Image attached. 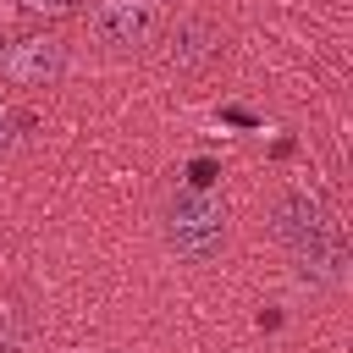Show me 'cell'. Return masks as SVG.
I'll use <instances>...</instances> for the list:
<instances>
[{"label": "cell", "instance_id": "1", "mask_svg": "<svg viewBox=\"0 0 353 353\" xmlns=\"http://www.w3.org/2000/svg\"><path fill=\"white\" fill-rule=\"evenodd\" d=\"M276 232L292 248V259H298L303 276H320V281H336L342 276V232H336L331 210L314 193H281Z\"/></svg>", "mask_w": 353, "mask_h": 353}, {"label": "cell", "instance_id": "2", "mask_svg": "<svg viewBox=\"0 0 353 353\" xmlns=\"http://www.w3.org/2000/svg\"><path fill=\"white\" fill-rule=\"evenodd\" d=\"M165 243L176 259L188 265H210L221 248H226V204L210 193V188H188L171 199L165 210Z\"/></svg>", "mask_w": 353, "mask_h": 353}, {"label": "cell", "instance_id": "3", "mask_svg": "<svg viewBox=\"0 0 353 353\" xmlns=\"http://www.w3.org/2000/svg\"><path fill=\"white\" fill-rule=\"evenodd\" d=\"M0 72L22 88H50L66 72V44L50 33H28V39H0Z\"/></svg>", "mask_w": 353, "mask_h": 353}, {"label": "cell", "instance_id": "4", "mask_svg": "<svg viewBox=\"0 0 353 353\" xmlns=\"http://www.w3.org/2000/svg\"><path fill=\"white\" fill-rule=\"evenodd\" d=\"M88 28H94L99 44H116V50L149 44L160 33V0H94Z\"/></svg>", "mask_w": 353, "mask_h": 353}, {"label": "cell", "instance_id": "5", "mask_svg": "<svg viewBox=\"0 0 353 353\" xmlns=\"http://www.w3.org/2000/svg\"><path fill=\"white\" fill-rule=\"evenodd\" d=\"M215 50H221V33H215L210 22H176V28H171V44H165V61H171L176 72H193V66H204Z\"/></svg>", "mask_w": 353, "mask_h": 353}, {"label": "cell", "instance_id": "6", "mask_svg": "<svg viewBox=\"0 0 353 353\" xmlns=\"http://www.w3.org/2000/svg\"><path fill=\"white\" fill-rule=\"evenodd\" d=\"M215 182H221V165L215 160H204V154L188 160V188H215Z\"/></svg>", "mask_w": 353, "mask_h": 353}, {"label": "cell", "instance_id": "7", "mask_svg": "<svg viewBox=\"0 0 353 353\" xmlns=\"http://www.w3.org/2000/svg\"><path fill=\"white\" fill-rule=\"evenodd\" d=\"M221 121H226V127H259V116H254V110H243V105H226V110H221Z\"/></svg>", "mask_w": 353, "mask_h": 353}, {"label": "cell", "instance_id": "8", "mask_svg": "<svg viewBox=\"0 0 353 353\" xmlns=\"http://www.w3.org/2000/svg\"><path fill=\"white\" fill-rule=\"evenodd\" d=\"M17 6H28V11H72L77 0H17Z\"/></svg>", "mask_w": 353, "mask_h": 353}, {"label": "cell", "instance_id": "9", "mask_svg": "<svg viewBox=\"0 0 353 353\" xmlns=\"http://www.w3.org/2000/svg\"><path fill=\"white\" fill-rule=\"evenodd\" d=\"M0 353H11V314L0 309Z\"/></svg>", "mask_w": 353, "mask_h": 353}, {"label": "cell", "instance_id": "10", "mask_svg": "<svg viewBox=\"0 0 353 353\" xmlns=\"http://www.w3.org/2000/svg\"><path fill=\"white\" fill-rule=\"evenodd\" d=\"M0 143H6V110H0Z\"/></svg>", "mask_w": 353, "mask_h": 353}]
</instances>
